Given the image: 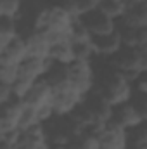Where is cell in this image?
Instances as JSON below:
<instances>
[{
    "label": "cell",
    "mask_w": 147,
    "mask_h": 149,
    "mask_svg": "<svg viewBox=\"0 0 147 149\" xmlns=\"http://www.w3.org/2000/svg\"><path fill=\"white\" fill-rule=\"evenodd\" d=\"M50 59L57 66H71L74 61L78 59L76 45L71 40H66V42H61V43L54 45L52 50H50Z\"/></svg>",
    "instance_id": "9a60e30c"
},
{
    "label": "cell",
    "mask_w": 147,
    "mask_h": 149,
    "mask_svg": "<svg viewBox=\"0 0 147 149\" xmlns=\"http://www.w3.org/2000/svg\"><path fill=\"white\" fill-rule=\"evenodd\" d=\"M123 43L128 49H140L147 45V26L144 28H121Z\"/></svg>",
    "instance_id": "d6986e66"
},
{
    "label": "cell",
    "mask_w": 147,
    "mask_h": 149,
    "mask_svg": "<svg viewBox=\"0 0 147 149\" xmlns=\"http://www.w3.org/2000/svg\"><path fill=\"white\" fill-rule=\"evenodd\" d=\"M85 99L87 97L83 94H80L78 90H74L68 80L55 85L54 87V99H52V108L55 111V116L57 118L71 116L85 102Z\"/></svg>",
    "instance_id": "7a4b0ae2"
},
{
    "label": "cell",
    "mask_w": 147,
    "mask_h": 149,
    "mask_svg": "<svg viewBox=\"0 0 147 149\" xmlns=\"http://www.w3.org/2000/svg\"><path fill=\"white\" fill-rule=\"evenodd\" d=\"M23 109H24V102L19 101V99H16V101L9 102L5 106H2V114H0V135L19 130Z\"/></svg>",
    "instance_id": "8992f818"
},
{
    "label": "cell",
    "mask_w": 147,
    "mask_h": 149,
    "mask_svg": "<svg viewBox=\"0 0 147 149\" xmlns=\"http://www.w3.org/2000/svg\"><path fill=\"white\" fill-rule=\"evenodd\" d=\"M102 149H128L130 148V130L109 121L102 134L99 135Z\"/></svg>",
    "instance_id": "277c9868"
},
{
    "label": "cell",
    "mask_w": 147,
    "mask_h": 149,
    "mask_svg": "<svg viewBox=\"0 0 147 149\" xmlns=\"http://www.w3.org/2000/svg\"><path fill=\"white\" fill-rule=\"evenodd\" d=\"M135 85L119 71H114L112 74H109L102 85V90H101V95L109 102L112 108L116 106H121V104H126V102H132L135 92H133Z\"/></svg>",
    "instance_id": "6da1fadb"
},
{
    "label": "cell",
    "mask_w": 147,
    "mask_h": 149,
    "mask_svg": "<svg viewBox=\"0 0 147 149\" xmlns=\"http://www.w3.org/2000/svg\"><path fill=\"white\" fill-rule=\"evenodd\" d=\"M52 99H54V85L47 78H40L35 81V85L31 87V90L28 92L23 102L38 109L42 106L52 104Z\"/></svg>",
    "instance_id": "52a82bcc"
},
{
    "label": "cell",
    "mask_w": 147,
    "mask_h": 149,
    "mask_svg": "<svg viewBox=\"0 0 147 149\" xmlns=\"http://www.w3.org/2000/svg\"><path fill=\"white\" fill-rule=\"evenodd\" d=\"M94 49H95V56H106V57L118 56L125 49L121 30L114 31L112 35H107V37L94 38Z\"/></svg>",
    "instance_id": "7c38bea8"
},
{
    "label": "cell",
    "mask_w": 147,
    "mask_h": 149,
    "mask_svg": "<svg viewBox=\"0 0 147 149\" xmlns=\"http://www.w3.org/2000/svg\"><path fill=\"white\" fill-rule=\"evenodd\" d=\"M21 9H23V0H0L2 19H16L17 21Z\"/></svg>",
    "instance_id": "cb8c5ba5"
},
{
    "label": "cell",
    "mask_w": 147,
    "mask_h": 149,
    "mask_svg": "<svg viewBox=\"0 0 147 149\" xmlns=\"http://www.w3.org/2000/svg\"><path fill=\"white\" fill-rule=\"evenodd\" d=\"M50 149H68L66 146H52Z\"/></svg>",
    "instance_id": "836d02e7"
},
{
    "label": "cell",
    "mask_w": 147,
    "mask_h": 149,
    "mask_svg": "<svg viewBox=\"0 0 147 149\" xmlns=\"http://www.w3.org/2000/svg\"><path fill=\"white\" fill-rule=\"evenodd\" d=\"M28 57H30V52H28V45H26L24 37H19L10 45H7L3 50H0V64H17V66H21Z\"/></svg>",
    "instance_id": "8fae6325"
},
{
    "label": "cell",
    "mask_w": 147,
    "mask_h": 149,
    "mask_svg": "<svg viewBox=\"0 0 147 149\" xmlns=\"http://www.w3.org/2000/svg\"><path fill=\"white\" fill-rule=\"evenodd\" d=\"M24 38H26L30 57H50L52 43L49 42L45 31H31L28 37Z\"/></svg>",
    "instance_id": "5bb4252c"
},
{
    "label": "cell",
    "mask_w": 147,
    "mask_h": 149,
    "mask_svg": "<svg viewBox=\"0 0 147 149\" xmlns=\"http://www.w3.org/2000/svg\"><path fill=\"white\" fill-rule=\"evenodd\" d=\"M52 144L49 141V132L45 125H38L35 128L23 132L17 149H50Z\"/></svg>",
    "instance_id": "30bf717a"
},
{
    "label": "cell",
    "mask_w": 147,
    "mask_h": 149,
    "mask_svg": "<svg viewBox=\"0 0 147 149\" xmlns=\"http://www.w3.org/2000/svg\"><path fill=\"white\" fill-rule=\"evenodd\" d=\"M19 37L21 35H19L17 21L16 19H2V26H0V50H3L7 45H10Z\"/></svg>",
    "instance_id": "44dd1931"
},
{
    "label": "cell",
    "mask_w": 147,
    "mask_h": 149,
    "mask_svg": "<svg viewBox=\"0 0 147 149\" xmlns=\"http://www.w3.org/2000/svg\"><path fill=\"white\" fill-rule=\"evenodd\" d=\"M123 28H144L147 26V5L128 7V12L121 19Z\"/></svg>",
    "instance_id": "ac0fdd59"
},
{
    "label": "cell",
    "mask_w": 147,
    "mask_h": 149,
    "mask_svg": "<svg viewBox=\"0 0 147 149\" xmlns=\"http://www.w3.org/2000/svg\"><path fill=\"white\" fill-rule=\"evenodd\" d=\"M21 76V66L17 64H0V83L2 85H14Z\"/></svg>",
    "instance_id": "484cf974"
},
{
    "label": "cell",
    "mask_w": 147,
    "mask_h": 149,
    "mask_svg": "<svg viewBox=\"0 0 147 149\" xmlns=\"http://www.w3.org/2000/svg\"><path fill=\"white\" fill-rule=\"evenodd\" d=\"M101 2H102V0H59L57 5L64 7L73 17L81 19V17H85L88 12L97 10V7L101 5Z\"/></svg>",
    "instance_id": "e0dca14e"
},
{
    "label": "cell",
    "mask_w": 147,
    "mask_h": 149,
    "mask_svg": "<svg viewBox=\"0 0 147 149\" xmlns=\"http://www.w3.org/2000/svg\"><path fill=\"white\" fill-rule=\"evenodd\" d=\"M135 90H137V94H147V73L142 74L135 83Z\"/></svg>",
    "instance_id": "4dcf8cb0"
},
{
    "label": "cell",
    "mask_w": 147,
    "mask_h": 149,
    "mask_svg": "<svg viewBox=\"0 0 147 149\" xmlns=\"http://www.w3.org/2000/svg\"><path fill=\"white\" fill-rule=\"evenodd\" d=\"M111 121L119 125V127H123V128H126V130H130V132L144 125V120L139 114L137 108L133 106V102H126V104L116 106Z\"/></svg>",
    "instance_id": "9c48e42d"
},
{
    "label": "cell",
    "mask_w": 147,
    "mask_h": 149,
    "mask_svg": "<svg viewBox=\"0 0 147 149\" xmlns=\"http://www.w3.org/2000/svg\"><path fill=\"white\" fill-rule=\"evenodd\" d=\"M128 149H130V148H128Z\"/></svg>",
    "instance_id": "d590c367"
},
{
    "label": "cell",
    "mask_w": 147,
    "mask_h": 149,
    "mask_svg": "<svg viewBox=\"0 0 147 149\" xmlns=\"http://www.w3.org/2000/svg\"><path fill=\"white\" fill-rule=\"evenodd\" d=\"M54 66L55 64H54V61L50 57H28L21 64V74L30 76L33 80L47 78V74L52 71Z\"/></svg>",
    "instance_id": "4fadbf2b"
},
{
    "label": "cell",
    "mask_w": 147,
    "mask_h": 149,
    "mask_svg": "<svg viewBox=\"0 0 147 149\" xmlns=\"http://www.w3.org/2000/svg\"><path fill=\"white\" fill-rule=\"evenodd\" d=\"M83 104L90 109V113L95 116V120H97V121H101V123H109L111 120H112L114 108L111 106L109 102L101 95V94H99V95H95V97H87Z\"/></svg>",
    "instance_id": "2e32d148"
},
{
    "label": "cell",
    "mask_w": 147,
    "mask_h": 149,
    "mask_svg": "<svg viewBox=\"0 0 147 149\" xmlns=\"http://www.w3.org/2000/svg\"><path fill=\"white\" fill-rule=\"evenodd\" d=\"M12 101H16V95H14L12 87L0 83V104L5 106V104H9V102H12Z\"/></svg>",
    "instance_id": "f1b7e54d"
},
{
    "label": "cell",
    "mask_w": 147,
    "mask_h": 149,
    "mask_svg": "<svg viewBox=\"0 0 147 149\" xmlns=\"http://www.w3.org/2000/svg\"><path fill=\"white\" fill-rule=\"evenodd\" d=\"M76 21L78 19L73 17L64 7H61V5L49 7V28L47 30H52L57 33H66L71 37V31H73Z\"/></svg>",
    "instance_id": "ba28073f"
},
{
    "label": "cell",
    "mask_w": 147,
    "mask_h": 149,
    "mask_svg": "<svg viewBox=\"0 0 147 149\" xmlns=\"http://www.w3.org/2000/svg\"><path fill=\"white\" fill-rule=\"evenodd\" d=\"M71 42L74 45H90V43H94V35L88 31V28L85 26V23L81 19L76 21L73 31H71Z\"/></svg>",
    "instance_id": "603a6c76"
},
{
    "label": "cell",
    "mask_w": 147,
    "mask_h": 149,
    "mask_svg": "<svg viewBox=\"0 0 147 149\" xmlns=\"http://www.w3.org/2000/svg\"><path fill=\"white\" fill-rule=\"evenodd\" d=\"M128 7H137V5H147V0H126Z\"/></svg>",
    "instance_id": "1f68e13d"
},
{
    "label": "cell",
    "mask_w": 147,
    "mask_h": 149,
    "mask_svg": "<svg viewBox=\"0 0 147 149\" xmlns=\"http://www.w3.org/2000/svg\"><path fill=\"white\" fill-rule=\"evenodd\" d=\"M81 21L85 23V26L88 28V31L94 35V38H101V37H107L112 35L114 31H118V23L114 19H109L107 16H104L99 10H92L88 12L85 17H81Z\"/></svg>",
    "instance_id": "5b68a950"
},
{
    "label": "cell",
    "mask_w": 147,
    "mask_h": 149,
    "mask_svg": "<svg viewBox=\"0 0 147 149\" xmlns=\"http://www.w3.org/2000/svg\"><path fill=\"white\" fill-rule=\"evenodd\" d=\"M35 81H37V80H33V78H30V76L21 74V76L17 78V81L12 85V90H14L16 99L24 101V97H26V95H28V92L31 90V87L35 85Z\"/></svg>",
    "instance_id": "4316f807"
},
{
    "label": "cell",
    "mask_w": 147,
    "mask_h": 149,
    "mask_svg": "<svg viewBox=\"0 0 147 149\" xmlns=\"http://www.w3.org/2000/svg\"><path fill=\"white\" fill-rule=\"evenodd\" d=\"M38 125H43L40 121V116H38V109L33 106H28L24 104V109H23V116H21V123H19V130L21 132H28L31 128H35Z\"/></svg>",
    "instance_id": "7402d4cb"
},
{
    "label": "cell",
    "mask_w": 147,
    "mask_h": 149,
    "mask_svg": "<svg viewBox=\"0 0 147 149\" xmlns=\"http://www.w3.org/2000/svg\"><path fill=\"white\" fill-rule=\"evenodd\" d=\"M132 102L137 108L139 114L142 116L144 123H147V94H135L133 99H132Z\"/></svg>",
    "instance_id": "83f0119b"
},
{
    "label": "cell",
    "mask_w": 147,
    "mask_h": 149,
    "mask_svg": "<svg viewBox=\"0 0 147 149\" xmlns=\"http://www.w3.org/2000/svg\"><path fill=\"white\" fill-rule=\"evenodd\" d=\"M139 61H140V71L147 73V45L139 49Z\"/></svg>",
    "instance_id": "f546056e"
},
{
    "label": "cell",
    "mask_w": 147,
    "mask_h": 149,
    "mask_svg": "<svg viewBox=\"0 0 147 149\" xmlns=\"http://www.w3.org/2000/svg\"><path fill=\"white\" fill-rule=\"evenodd\" d=\"M66 73H68L69 85L80 94H83L85 97H88L95 85V73H94L92 61L78 59L71 66H66Z\"/></svg>",
    "instance_id": "3957f363"
},
{
    "label": "cell",
    "mask_w": 147,
    "mask_h": 149,
    "mask_svg": "<svg viewBox=\"0 0 147 149\" xmlns=\"http://www.w3.org/2000/svg\"><path fill=\"white\" fill-rule=\"evenodd\" d=\"M140 149H147V148H140Z\"/></svg>",
    "instance_id": "e575fe53"
},
{
    "label": "cell",
    "mask_w": 147,
    "mask_h": 149,
    "mask_svg": "<svg viewBox=\"0 0 147 149\" xmlns=\"http://www.w3.org/2000/svg\"><path fill=\"white\" fill-rule=\"evenodd\" d=\"M68 149H102L101 148V141L97 135L87 132L81 137H76L73 142L68 146Z\"/></svg>",
    "instance_id": "d4e9b609"
},
{
    "label": "cell",
    "mask_w": 147,
    "mask_h": 149,
    "mask_svg": "<svg viewBox=\"0 0 147 149\" xmlns=\"http://www.w3.org/2000/svg\"><path fill=\"white\" fill-rule=\"evenodd\" d=\"M2 149H17L16 146H10V144H3L2 142Z\"/></svg>",
    "instance_id": "d6a6232c"
},
{
    "label": "cell",
    "mask_w": 147,
    "mask_h": 149,
    "mask_svg": "<svg viewBox=\"0 0 147 149\" xmlns=\"http://www.w3.org/2000/svg\"><path fill=\"white\" fill-rule=\"evenodd\" d=\"M97 10L102 12L104 16H107L109 19L121 21L125 17V14L128 12V3L119 2V0H102L101 5L97 7Z\"/></svg>",
    "instance_id": "ffe728a7"
}]
</instances>
